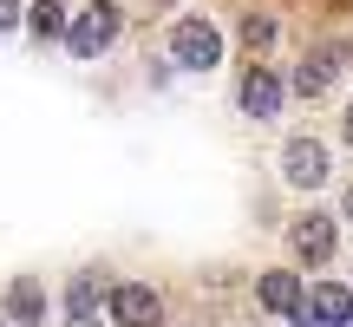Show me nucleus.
I'll return each mask as SVG.
<instances>
[{"mask_svg":"<svg viewBox=\"0 0 353 327\" xmlns=\"http://www.w3.org/2000/svg\"><path fill=\"white\" fill-rule=\"evenodd\" d=\"M7 315L13 321H20V327H39V315H46V295H39V281H13V288H7Z\"/></svg>","mask_w":353,"mask_h":327,"instance_id":"nucleus-12","label":"nucleus"},{"mask_svg":"<svg viewBox=\"0 0 353 327\" xmlns=\"http://www.w3.org/2000/svg\"><path fill=\"white\" fill-rule=\"evenodd\" d=\"M65 321H72V327L99 321V281H92V275H72V288H65Z\"/></svg>","mask_w":353,"mask_h":327,"instance_id":"nucleus-11","label":"nucleus"},{"mask_svg":"<svg viewBox=\"0 0 353 327\" xmlns=\"http://www.w3.org/2000/svg\"><path fill=\"white\" fill-rule=\"evenodd\" d=\"M281 39V26L268 20V13H249V20H242V46H255V52H268Z\"/></svg>","mask_w":353,"mask_h":327,"instance_id":"nucleus-13","label":"nucleus"},{"mask_svg":"<svg viewBox=\"0 0 353 327\" xmlns=\"http://www.w3.org/2000/svg\"><path fill=\"white\" fill-rule=\"evenodd\" d=\"M327 170H334V157H327L321 138H288V144H281V177H288L294 190H321Z\"/></svg>","mask_w":353,"mask_h":327,"instance_id":"nucleus-5","label":"nucleus"},{"mask_svg":"<svg viewBox=\"0 0 353 327\" xmlns=\"http://www.w3.org/2000/svg\"><path fill=\"white\" fill-rule=\"evenodd\" d=\"M65 20H72V13H65L59 0H33V7H26V33L33 39H59L65 46Z\"/></svg>","mask_w":353,"mask_h":327,"instance_id":"nucleus-10","label":"nucleus"},{"mask_svg":"<svg viewBox=\"0 0 353 327\" xmlns=\"http://www.w3.org/2000/svg\"><path fill=\"white\" fill-rule=\"evenodd\" d=\"M334 242H341V223L321 216V210H301L288 223V249H294V262H301V268H327L334 262Z\"/></svg>","mask_w":353,"mask_h":327,"instance_id":"nucleus-3","label":"nucleus"},{"mask_svg":"<svg viewBox=\"0 0 353 327\" xmlns=\"http://www.w3.org/2000/svg\"><path fill=\"white\" fill-rule=\"evenodd\" d=\"M255 301H262L268 315L294 321V315H301V301H307V288H301L294 268H262V275H255Z\"/></svg>","mask_w":353,"mask_h":327,"instance_id":"nucleus-8","label":"nucleus"},{"mask_svg":"<svg viewBox=\"0 0 353 327\" xmlns=\"http://www.w3.org/2000/svg\"><path fill=\"white\" fill-rule=\"evenodd\" d=\"M341 210H347V223H353V184H347V203H341Z\"/></svg>","mask_w":353,"mask_h":327,"instance_id":"nucleus-15","label":"nucleus"},{"mask_svg":"<svg viewBox=\"0 0 353 327\" xmlns=\"http://www.w3.org/2000/svg\"><path fill=\"white\" fill-rule=\"evenodd\" d=\"M105 301H112L118 327H164V295L144 288V281H125V288H112Z\"/></svg>","mask_w":353,"mask_h":327,"instance_id":"nucleus-6","label":"nucleus"},{"mask_svg":"<svg viewBox=\"0 0 353 327\" xmlns=\"http://www.w3.org/2000/svg\"><path fill=\"white\" fill-rule=\"evenodd\" d=\"M112 39H118V7L112 0H79L72 20H65V52L99 59V52H112Z\"/></svg>","mask_w":353,"mask_h":327,"instance_id":"nucleus-1","label":"nucleus"},{"mask_svg":"<svg viewBox=\"0 0 353 327\" xmlns=\"http://www.w3.org/2000/svg\"><path fill=\"white\" fill-rule=\"evenodd\" d=\"M294 327H353V295L341 288V281L307 288V301H301V315H294Z\"/></svg>","mask_w":353,"mask_h":327,"instance_id":"nucleus-7","label":"nucleus"},{"mask_svg":"<svg viewBox=\"0 0 353 327\" xmlns=\"http://www.w3.org/2000/svg\"><path fill=\"white\" fill-rule=\"evenodd\" d=\"M347 59H353L347 39H321V46H307L301 66H294V79H288V92H294V99H321V92L347 72Z\"/></svg>","mask_w":353,"mask_h":327,"instance_id":"nucleus-2","label":"nucleus"},{"mask_svg":"<svg viewBox=\"0 0 353 327\" xmlns=\"http://www.w3.org/2000/svg\"><path fill=\"white\" fill-rule=\"evenodd\" d=\"M170 59L183 66V72H210V66L223 59V33H216L210 20H196V13H190V20L170 26Z\"/></svg>","mask_w":353,"mask_h":327,"instance_id":"nucleus-4","label":"nucleus"},{"mask_svg":"<svg viewBox=\"0 0 353 327\" xmlns=\"http://www.w3.org/2000/svg\"><path fill=\"white\" fill-rule=\"evenodd\" d=\"M281 99H288V86H281L268 66H249V72L236 79V105H242L249 118H275V112H281Z\"/></svg>","mask_w":353,"mask_h":327,"instance_id":"nucleus-9","label":"nucleus"},{"mask_svg":"<svg viewBox=\"0 0 353 327\" xmlns=\"http://www.w3.org/2000/svg\"><path fill=\"white\" fill-rule=\"evenodd\" d=\"M20 20H26V0H0V33H13Z\"/></svg>","mask_w":353,"mask_h":327,"instance_id":"nucleus-14","label":"nucleus"},{"mask_svg":"<svg viewBox=\"0 0 353 327\" xmlns=\"http://www.w3.org/2000/svg\"><path fill=\"white\" fill-rule=\"evenodd\" d=\"M347 151H353V105H347Z\"/></svg>","mask_w":353,"mask_h":327,"instance_id":"nucleus-16","label":"nucleus"}]
</instances>
